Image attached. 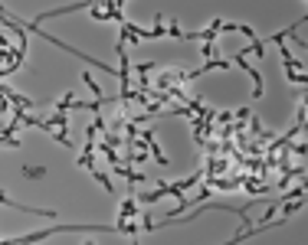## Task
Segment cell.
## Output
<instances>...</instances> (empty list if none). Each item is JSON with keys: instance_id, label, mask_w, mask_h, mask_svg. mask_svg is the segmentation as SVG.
<instances>
[{"instance_id": "obj_1", "label": "cell", "mask_w": 308, "mask_h": 245, "mask_svg": "<svg viewBox=\"0 0 308 245\" xmlns=\"http://www.w3.org/2000/svg\"><path fill=\"white\" fill-rule=\"evenodd\" d=\"M233 63L240 66V69H246V72H249V78L256 82V85H252V98H262V92H266V89H262V75H259L249 63H246V56H243V52H233Z\"/></svg>"}, {"instance_id": "obj_2", "label": "cell", "mask_w": 308, "mask_h": 245, "mask_svg": "<svg viewBox=\"0 0 308 245\" xmlns=\"http://www.w3.org/2000/svg\"><path fill=\"white\" fill-rule=\"evenodd\" d=\"M135 213H138V203H135V199H131V196L121 199V206H118V222H128Z\"/></svg>"}, {"instance_id": "obj_3", "label": "cell", "mask_w": 308, "mask_h": 245, "mask_svg": "<svg viewBox=\"0 0 308 245\" xmlns=\"http://www.w3.org/2000/svg\"><path fill=\"white\" fill-rule=\"evenodd\" d=\"M285 78H288L292 85H308V75L298 72V69H285Z\"/></svg>"}, {"instance_id": "obj_4", "label": "cell", "mask_w": 308, "mask_h": 245, "mask_svg": "<svg viewBox=\"0 0 308 245\" xmlns=\"http://www.w3.org/2000/svg\"><path fill=\"white\" fill-rule=\"evenodd\" d=\"M46 173H49L46 167H23V177H26V180H43Z\"/></svg>"}, {"instance_id": "obj_5", "label": "cell", "mask_w": 308, "mask_h": 245, "mask_svg": "<svg viewBox=\"0 0 308 245\" xmlns=\"http://www.w3.org/2000/svg\"><path fill=\"white\" fill-rule=\"evenodd\" d=\"M200 52H204L207 59H216V46H213V43H204V49H200Z\"/></svg>"}]
</instances>
